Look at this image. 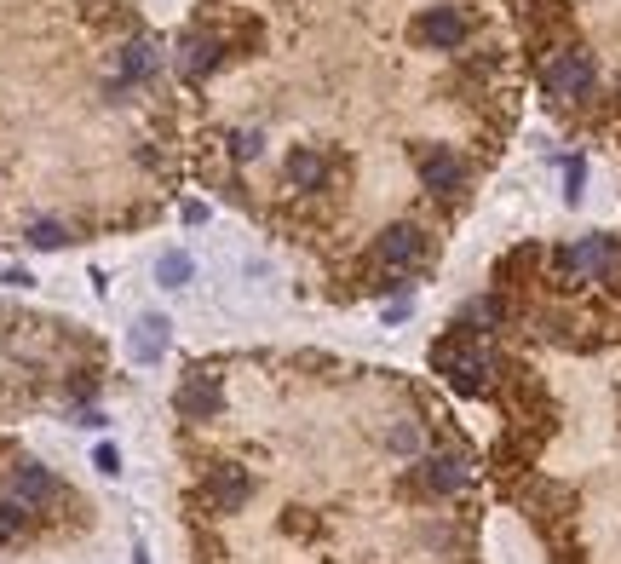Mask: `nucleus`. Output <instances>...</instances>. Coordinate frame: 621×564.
Returning <instances> with one entry per match:
<instances>
[{
  "label": "nucleus",
  "instance_id": "obj_1",
  "mask_svg": "<svg viewBox=\"0 0 621 564\" xmlns=\"http://www.w3.org/2000/svg\"><path fill=\"white\" fill-rule=\"evenodd\" d=\"M432 363H437V375L449 380L455 392H466V398H483V392H489V357L472 352V346L443 340V346L432 352Z\"/></svg>",
  "mask_w": 621,
  "mask_h": 564
},
{
  "label": "nucleus",
  "instance_id": "obj_2",
  "mask_svg": "<svg viewBox=\"0 0 621 564\" xmlns=\"http://www.w3.org/2000/svg\"><path fill=\"white\" fill-rule=\"evenodd\" d=\"M541 87H547V98H558V104L587 98L593 93V58H587V52H552L547 64H541Z\"/></svg>",
  "mask_w": 621,
  "mask_h": 564
},
{
  "label": "nucleus",
  "instance_id": "obj_3",
  "mask_svg": "<svg viewBox=\"0 0 621 564\" xmlns=\"http://www.w3.org/2000/svg\"><path fill=\"white\" fill-rule=\"evenodd\" d=\"M414 41L420 47H437V52H449L466 41V12H455V6H426L420 18H414Z\"/></svg>",
  "mask_w": 621,
  "mask_h": 564
},
{
  "label": "nucleus",
  "instance_id": "obj_4",
  "mask_svg": "<svg viewBox=\"0 0 621 564\" xmlns=\"http://www.w3.org/2000/svg\"><path fill=\"white\" fill-rule=\"evenodd\" d=\"M374 259H380L386 271H414V265L426 259V236H420V225H391V231L374 242Z\"/></svg>",
  "mask_w": 621,
  "mask_h": 564
},
{
  "label": "nucleus",
  "instance_id": "obj_5",
  "mask_svg": "<svg viewBox=\"0 0 621 564\" xmlns=\"http://www.w3.org/2000/svg\"><path fill=\"white\" fill-rule=\"evenodd\" d=\"M420 185L432 190V196H455V190L466 185L460 156H449V150H420Z\"/></svg>",
  "mask_w": 621,
  "mask_h": 564
},
{
  "label": "nucleus",
  "instance_id": "obj_6",
  "mask_svg": "<svg viewBox=\"0 0 621 564\" xmlns=\"http://www.w3.org/2000/svg\"><path fill=\"white\" fill-rule=\"evenodd\" d=\"M248 495H253V478L242 467H213L207 472V501H213L219 513H236Z\"/></svg>",
  "mask_w": 621,
  "mask_h": 564
},
{
  "label": "nucleus",
  "instance_id": "obj_7",
  "mask_svg": "<svg viewBox=\"0 0 621 564\" xmlns=\"http://www.w3.org/2000/svg\"><path fill=\"white\" fill-rule=\"evenodd\" d=\"M12 490H18L23 507H46V501H58V478L46 467H35V461H23V467L12 472Z\"/></svg>",
  "mask_w": 621,
  "mask_h": 564
},
{
  "label": "nucleus",
  "instance_id": "obj_8",
  "mask_svg": "<svg viewBox=\"0 0 621 564\" xmlns=\"http://www.w3.org/2000/svg\"><path fill=\"white\" fill-rule=\"evenodd\" d=\"M420 478H426V490L455 495V490H466V461H460V455H432V461L420 467Z\"/></svg>",
  "mask_w": 621,
  "mask_h": 564
},
{
  "label": "nucleus",
  "instance_id": "obj_9",
  "mask_svg": "<svg viewBox=\"0 0 621 564\" xmlns=\"http://www.w3.org/2000/svg\"><path fill=\"white\" fill-rule=\"evenodd\" d=\"M173 403H179V415H196V421H202V415H213V409H219V386H213V380H202V375H190L179 392H173Z\"/></svg>",
  "mask_w": 621,
  "mask_h": 564
},
{
  "label": "nucleus",
  "instance_id": "obj_10",
  "mask_svg": "<svg viewBox=\"0 0 621 564\" xmlns=\"http://www.w3.org/2000/svg\"><path fill=\"white\" fill-rule=\"evenodd\" d=\"M322 179H328V162H322L317 150H294L288 156V185L294 190H322Z\"/></svg>",
  "mask_w": 621,
  "mask_h": 564
},
{
  "label": "nucleus",
  "instance_id": "obj_11",
  "mask_svg": "<svg viewBox=\"0 0 621 564\" xmlns=\"http://www.w3.org/2000/svg\"><path fill=\"white\" fill-rule=\"evenodd\" d=\"M161 334H167L161 317H144V323H138V334H133V357H138V363H156V357H161Z\"/></svg>",
  "mask_w": 621,
  "mask_h": 564
},
{
  "label": "nucleus",
  "instance_id": "obj_12",
  "mask_svg": "<svg viewBox=\"0 0 621 564\" xmlns=\"http://www.w3.org/2000/svg\"><path fill=\"white\" fill-rule=\"evenodd\" d=\"M156 70V52L144 47V41H133V47L121 52V75H127V81H138V75H150Z\"/></svg>",
  "mask_w": 621,
  "mask_h": 564
},
{
  "label": "nucleus",
  "instance_id": "obj_13",
  "mask_svg": "<svg viewBox=\"0 0 621 564\" xmlns=\"http://www.w3.org/2000/svg\"><path fill=\"white\" fill-rule=\"evenodd\" d=\"M23 524H29V507L23 501H0V541H18Z\"/></svg>",
  "mask_w": 621,
  "mask_h": 564
},
{
  "label": "nucleus",
  "instance_id": "obj_14",
  "mask_svg": "<svg viewBox=\"0 0 621 564\" xmlns=\"http://www.w3.org/2000/svg\"><path fill=\"white\" fill-rule=\"evenodd\" d=\"M156 277H161V288H179V282H190V254H161Z\"/></svg>",
  "mask_w": 621,
  "mask_h": 564
},
{
  "label": "nucleus",
  "instance_id": "obj_15",
  "mask_svg": "<svg viewBox=\"0 0 621 564\" xmlns=\"http://www.w3.org/2000/svg\"><path fill=\"white\" fill-rule=\"evenodd\" d=\"M29 242H35V248H64L69 231L58 225V219H35V225H29Z\"/></svg>",
  "mask_w": 621,
  "mask_h": 564
},
{
  "label": "nucleus",
  "instance_id": "obj_16",
  "mask_svg": "<svg viewBox=\"0 0 621 564\" xmlns=\"http://www.w3.org/2000/svg\"><path fill=\"white\" fill-rule=\"evenodd\" d=\"M259 133H236V144H230V150H236V162H253V156H259Z\"/></svg>",
  "mask_w": 621,
  "mask_h": 564
},
{
  "label": "nucleus",
  "instance_id": "obj_17",
  "mask_svg": "<svg viewBox=\"0 0 621 564\" xmlns=\"http://www.w3.org/2000/svg\"><path fill=\"white\" fill-rule=\"evenodd\" d=\"M92 467L104 472V478H115V472H121V455H115L110 444H98V455H92Z\"/></svg>",
  "mask_w": 621,
  "mask_h": 564
},
{
  "label": "nucleus",
  "instance_id": "obj_18",
  "mask_svg": "<svg viewBox=\"0 0 621 564\" xmlns=\"http://www.w3.org/2000/svg\"><path fill=\"white\" fill-rule=\"evenodd\" d=\"M564 196H570V202H581V162H564Z\"/></svg>",
  "mask_w": 621,
  "mask_h": 564
},
{
  "label": "nucleus",
  "instance_id": "obj_19",
  "mask_svg": "<svg viewBox=\"0 0 621 564\" xmlns=\"http://www.w3.org/2000/svg\"><path fill=\"white\" fill-rule=\"evenodd\" d=\"M391 444H397V449H420V432H414V426H391Z\"/></svg>",
  "mask_w": 621,
  "mask_h": 564
}]
</instances>
